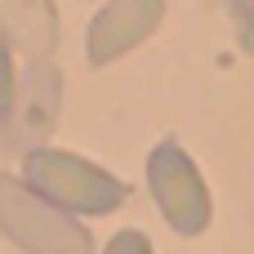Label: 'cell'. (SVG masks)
Returning a JSON list of instances; mask_svg holds the SVG:
<instances>
[{"mask_svg": "<svg viewBox=\"0 0 254 254\" xmlns=\"http://www.w3.org/2000/svg\"><path fill=\"white\" fill-rule=\"evenodd\" d=\"M0 36L27 58H49L58 45L54 0H0Z\"/></svg>", "mask_w": 254, "mask_h": 254, "instance_id": "cell-6", "label": "cell"}, {"mask_svg": "<svg viewBox=\"0 0 254 254\" xmlns=\"http://www.w3.org/2000/svg\"><path fill=\"white\" fill-rule=\"evenodd\" d=\"M103 254H152V241H147L143 232L125 228V232H116V237L103 246Z\"/></svg>", "mask_w": 254, "mask_h": 254, "instance_id": "cell-8", "label": "cell"}, {"mask_svg": "<svg viewBox=\"0 0 254 254\" xmlns=\"http://www.w3.org/2000/svg\"><path fill=\"white\" fill-rule=\"evenodd\" d=\"M58 103H63V80H58V67L49 58H31L22 80H18V94H13V112L4 121V147H27L36 152V143L54 129L58 121Z\"/></svg>", "mask_w": 254, "mask_h": 254, "instance_id": "cell-4", "label": "cell"}, {"mask_svg": "<svg viewBox=\"0 0 254 254\" xmlns=\"http://www.w3.org/2000/svg\"><path fill=\"white\" fill-rule=\"evenodd\" d=\"M0 232L27 254H94L89 228L13 174H0Z\"/></svg>", "mask_w": 254, "mask_h": 254, "instance_id": "cell-2", "label": "cell"}, {"mask_svg": "<svg viewBox=\"0 0 254 254\" xmlns=\"http://www.w3.org/2000/svg\"><path fill=\"white\" fill-rule=\"evenodd\" d=\"M165 0H112L103 4V13H94L89 22V63L107 67L121 54H129L134 45H143L156 27H161Z\"/></svg>", "mask_w": 254, "mask_h": 254, "instance_id": "cell-5", "label": "cell"}, {"mask_svg": "<svg viewBox=\"0 0 254 254\" xmlns=\"http://www.w3.org/2000/svg\"><path fill=\"white\" fill-rule=\"evenodd\" d=\"M13 94H18V85H13V58H9V45L0 36V129H4L9 112H13Z\"/></svg>", "mask_w": 254, "mask_h": 254, "instance_id": "cell-7", "label": "cell"}, {"mask_svg": "<svg viewBox=\"0 0 254 254\" xmlns=\"http://www.w3.org/2000/svg\"><path fill=\"white\" fill-rule=\"evenodd\" d=\"M147 188H152L165 223L179 237H201L210 228V214H214L210 188H205L201 170L192 165V156L174 138H165V143L152 147V156H147Z\"/></svg>", "mask_w": 254, "mask_h": 254, "instance_id": "cell-3", "label": "cell"}, {"mask_svg": "<svg viewBox=\"0 0 254 254\" xmlns=\"http://www.w3.org/2000/svg\"><path fill=\"white\" fill-rule=\"evenodd\" d=\"M22 183L67 214H112L129 196V188L116 174H107L103 165H94L76 152H58V147L27 152L22 156Z\"/></svg>", "mask_w": 254, "mask_h": 254, "instance_id": "cell-1", "label": "cell"}]
</instances>
